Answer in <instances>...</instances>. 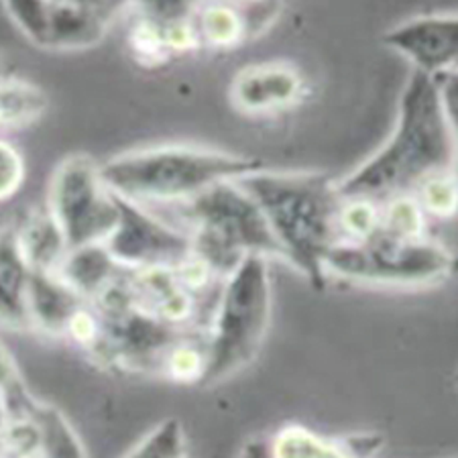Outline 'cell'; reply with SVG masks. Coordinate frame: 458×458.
Wrapping results in <instances>:
<instances>
[{
	"mask_svg": "<svg viewBox=\"0 0 458 458\" xmlns=\"http://www.w3.org/2000/svg\"><path fill=\"white\" fill-rule=\"evenodd\" d=\"M454 145L442 110L438 80L411 72L405 82L394 132L343 180H336L343 200L386 202L394 196L413 194L426 177L450 172Z\"/></svg>",
	"mask_w": 458,
	"mask_h": 458,
	"instance_id": "1",
	"label": "cell"
},
{
	"mask_svg": "<svg viewBox=\"0 0 458 458\" xmlns=\"http://www.w3.org/2000/svg\"><path fill=\"white\" fill-rule=\"evenodd\" d=\"M236 182L261 208L282 259L312 290L322 292L328 284L327 257L341 241L338 212L343 198L335 177L324 172H271L265 167Z\"/></svg>",
	"mask_w": 458,
	"mask_h": 458,
	"instance_id": "2",
	"label": "cell"
},
{
	"mask_svg": "<svg viewBox=\"0 0 458 458\" xmlns=\"http://www.w3.org/2000/svg\"><path fill=\"white\" fill-rule=\"evenodd\" d=\"M265 167L257 157L169 143L114 155L100 164V174L114 196L151 208L183 204L218 183L236 182Z\"/></svg>",
	"mask_w": 458,
	"mask_h": 458,
	"instance_id": "3",
	"label": "cell"
},
{
	"mask_svg": "<svg viewBox=\"0 0 458 458\" xmlns=\"http://www.w3.org/2000/svg\"><path fill=\"white\" fill-rule=\"evenodd\" d=\"M273 287L267 257H247L228 273L206 328V369L200 386L231 379L257 359L267 336Z\"/></svg>",
	"mask_w": 458,
	"mask_h": 458,
	"instance_id": "4",
	"label": "cell"
},
{
	"mask_svg": "<svg viewBox=\"0 0 458 458\" xmlns=\"http://www.w3.org/2000/svg\"><path fill=\"white\" fill-rule=\"evenodd\" d=\"M175 208L183 231L190 234L191 253L220 279L247 257L282 259L261 208L239 182L218 183Z\"/></svg>",
	"mask_w": 458,
	"mask_h": 458,
	"instance_id": "5",
	"label": "cell"
},
{
	"mask_svg": "<svg viewBox=\"0 0 458 458\" xmlns=\"http://www.w3.org/2000/svg\"><path fill=\"white\" fill-rule=\"evenodd\" d=\"M327 273L360 285L426 287L458 276V255L430 239L377 233L360 242L338 241L327 257Z\"/></svg>",
	"mask_w": 458,
	"mask_h": 458,
	"instance_id": "6",
	"label": "cell"
},
{
	"mask_svg": "<svg viewBox=\"0 0 458 458\" xmlns=\"http://www.w3.org/2000/svg\"><path fill=\"white\" fill-rule=\"evenodd\" d=\"M47 212L70 249L108 239L118 218V204L102 180L100 164L90 155L73 153L59 161L49 180Z\"/></svg>",
	"mask_w": 458,
	"mask_h": 458,
	"instance_id": "7",
	"label": "cell"
},
{
	"mask_svg": "<svg viewBox=\"0 0 458 458\" xmlns=\"http://www.w3.org/2000/svg\"><path fill=\"white\" fill-rule=\"evenodd\" d=\"M118 218L105 245L127 271L177 267L191 253L190 234L143 204L116 196Z\"/></svg>",
	"mask_w": 458,
	"mask_h": 458,
	"instance_id": "8",
	"label": "cell"
},
{
	"mask_svg": "<svg viewBox=\"0 0 458 458\" xmlns=\"http://www.w3.org/2000/svg\"><path fill=\"white\" fill-rule=\"evenodd\" d=\"M383 46L408 59L413 72L445 78L458 72V13L411 17L389 29Z\"/></svg>",
	"mask_w": 458,
	"mask_h": 458,
	"instance_id": "9",
	"label": "cell"
},
{
	"mask_svg": "<svg viewBox=\"0 0 458 458\" xmlns=\"http://www.w3.org/2000/svg\"><path fill=\"white\" fill-rule=\"evenodd\" d=\"M306 78L285 62L253 64L236 73L231 84V102L242 114L263 116L293 108L304 100Z\"/></svg>",
	"mask_w": 458,
	"mask_h": 458,
	"instance_id": "10",
	"label": "cell"
},
{
	"mask_svg": "<svg viewBox=\"0 0 458 458\" xmlns=\"http://www.w3.org/2000/svg\"><path fill=\"white\" fill-rule=\"evenodd\" d=\"M279 0L242 4L236 0H208L194 13V29L200 49L233 51L271 25Z\"/></svg>",
	"mask_w": 458,
	"mask_h": 458,
	"instance_id": "11",
	"label": "cell"
},
{
	"mask_svg": "<svg viewBox=\"0 0 458 458\" xmlns=\"http://www.w3.org/2000/svg\"><path fill=\"white\" fill-rule=\"evenodd\" d=\"M379 434L327 438L306 426L290 424L267 438L269 458H373L381 450Z\"/></svg>",
	"mask_w": 458,
	"mask_h": 458,
	"instance_id": "12",
	"label": "cell"
},
{
	"mask_svg": "<svg viewBox=\"0 0 458 458\" xmlns=\"http://www.w3.org/2000/svg\"><path fill=\"white\" fill-rule=\"evenodd\" d=\"M33 269L19 247L17 231L0 226V328L31 332L29 324V284Z\"/></svg>",
	"mask_w": 458,
	"mask_h": 458,
	"instance_id": "13",
	"label": "cell"
},
{
	"mask_svg": "<svg viewBox=\"0 0 458 458\" xmlns=\"http://www.w3.org/2000/svg\"><path fill=\"white\" fill-rule=\"evenodd\" d=\"M86 300L57 276L55 271H33L29 284V324L33 332L51 338H64L65 328Z\"/></svg>",
	"mask_w": 458,
	"mask_h": 458,
	"instance_id": "14",
	"label": "cell"
},
{
	"mask_svg": "<svg viewBox=\"0 0 458 458\" xmlns=\"http://www.w3.org/2000/svg\"><path fill=\"white\" fill-rule=\"evenodd\" d=\"M113 23L114 19H110L105 13L82 9V6L49 3L47 31L43 49H90L105 41Z\"/></svg>",
	"mask_w": 458,
	"mask_h": 458,
	"instance_id": "15",
	"label": "cell"
},
{
	"mask_svg": "<svg viewBox=\"0 0 458 458\" xmlns=\"http://www.w3.org/2000/svg\"><path fill=\"white\" fill-rule=\"evenodd\" d=\"M123 267L108 253L105 242L72 247L55 271L88 304L96 300L123 276Z\"/></svg>",
	"mask_w": 458,
	"mask_h": 458,
	"instance_id": "16",
	"label": "cell"
},
{
	"mask_svg": "<svg viewBox=\"0 0 458 458\" xmlns=\"http://www.w3.org/2000/svg\"><path fill=\"white\" fill-rule=\"evenodd\" d=\"M29 418L35 430L37 458H88L70 420L54 403L33 397L29 403Z\"/></svg>",
	"mask_w": 458,
	"mask_h": 458,
	"instance_id": "17",
	"label": "cell"
},
{
	"mask_svg": "<svg viewBox=\"0 0 458 458\" xmlns=\"http://www.w3.org/2000/svg\"><path fill=\"white\" fill-rule=\"evenodd\" d=\"M14 231H17L19 247L33 271L59 269L70 247L47 208L29 214L25 223Z\"/></svg>",
	"mask_w": 458,
	"mask_h": 458,
	"instance_id": "18",
	"label": "cell"
},
{
	"mask_svg": "<svg viewBox=\"0 0 458 458\" xmlns=\"http://www.w3.org/2000/svg\"><path fill=\"white\" fill-rule=\"evenodd\" d=\"M47 105L46 92L35 84L21 78H0V132L37 123Z\"/></svg>",
	"mask_w": 458,
	"mask_h": 458,
	"instance_id": "19",
	"label": "cell"
},
{
	"mask_svg": "<svg viewBox=\"0 0 458 458\" xmlns=\"http://www.w3.org/2000/svg\"><path fill=\"white\" fill-rule=\"evenodd\" d=\"M428 216L413 194L394 196L381 202V228L379 233L394 239L416 241L426 239Z\"/></svg>",
	"mask_w": 458,
	"mask_h": 458,
	"instance_id": "20",
	"label": "cell"
},
{
	"mask_svg": "<svg viewBox=\"0 0 458 458\" xmlns=\"http://www.w3.org/2000/svg\"><path fill=\"white\" fill-rule=\"evenodd\" d=\"M123 458H188L186 434L177 418H167Z\"/></svg>",
	"mask_w": 458,
	"mask_h": 458,
	"instance_id": "21",
	"label": "cell"
},
{
	"mask_svg": "<svg viewBox=\"0 0 458 458\" xmlns=\"http://www.w3.org/2000/svg\"><path fill=\"white\" fill-rule=\"evenodd\" d=\"M413 196L422 206L426 216L446 220L458 212V182L454 180L453 172L426 177L413 191Z\"/></svg>",
	"mask_w": 458,
	"mask_h": 458,
	"instance_id": "22",
	"label": "cell"
},
{
	"mask_svg": "<svg viewBox=\"0 0 458 458\" xmlns=\"http://www.w3.org/2000/svg\"><path fill=\"white\" fill-rule=\"evenodd\" d=\"M381 228V204L371 200H343L338 212V234L341 241L360 242L379 233Z\"/></svg>",
	"mask_w": 458,
	"mask_h": 458,
	"instance_id": "23",
	"label": "cell"
},
{
	"mask_svg": "<svg viewBox=\"0 0 458 458\" xmlns=\"http://www.w3.org/2000/svg\"><path fill=\"white\" fill-rule=\"evenodd\" d=\"M129 47L132 57L145 65H164L174 59L164 25L153 23V21L143 17H137L135 25L131 29Z\"/></svg>",
	"mask_w": 458,
	"mask_h": 458,
	"instance_id": "24",
	"label": "cell"
},
{
	"mask_svg": "<svg viewBox=\"0 0 458 458\" xmlns=\"http://www.w3.org/2000/svg\"><path fill=\"white\" fill-rule=\"evenodd\" d=\"M13 23L37 47H43L47 31L49 0H3Z\"/></svg>",
	"mask_w": 458,
	"mask_h": 458,
	"instance_id": "25",
	"label": "cell"
},
{
	"mask_svg": "<svg viewBox=\"0 0 458 458\" xmlns=\"http://www.w3.org/2000/svg\"><path fill=\"white\" fill-rule=\"evenodd\" d=\"M27 164L23 153L9 139L0 137V204L13 200L23 188Z\"/></svg>",
	"mask_w": 458,
	"mask_h": 458,
	"instance_id": "26",
	"label": "cell"
},
{
	"mask_svg": "<svg viewBox=\"0 0 458 458\" xmlns=\"http://www.w3.org/2000/svg\"><path fill=\"white\" fill-rule=\"evenodd\" d=\"M132 9L137 11V17L159 25L190 21L196 13L190 0H132Z\"/></svg>",
	"mask_w": 458,
	"mask_h": 458,
	"instance_id": "27",
	"label": "cell"
},
{
	"mask_svg": "<svg viewBox=\"0 0 458 458\" xmlns=\"http://www.w3.org/2000/svg\"><path fill=\"white\" fill-rule=\"evenodd\" d=\"M438 90H440L442 110H445V118H446L450 137H453V145H454V161L450 172H453L454 180L458 182V72L440 78Z\"/></svg>",
	"mask_w": 458,
	"mask_h": 458,
	"instance_id": "28",
	"label": "cell"
},
{
	"mask_svg": "<svg viewBox=\"0 0 458 458\" xmlns=\"http://www.w3.org/2000/svg\"><path fill=\"white\" fill-rule=\"evenodd\" d=\"M0 391H3L9 400L27 391L17 360H14L11 351L6 349L3 343H0Z\"/></svg>",
	"mask_w": 458,
	"mask_h": 458,
	"instance_id": "29",
	"label": "cell"
},
{
	"mask_svg": "<svg viewBox=\"0 0 458 458\" xmlns=\"http://www.w3.org/2000/svg\"><path fill=\"white\" fill-rule=\"evenodd\" d=\"M49 3H62L72 6H82V9H92L108 14L110 19H118L123 13L132 9V0H49Z\"/></svg>",
	"mask_w": 458,
	"mask_h": 458,
	"instance_id": "30",
	"label": "cell"
},
{
	"mask_svg": "<svg viewBox=\"0 0 458 458\" xmlns=\"http://www.w3.org/2000/svg\"><path fill=\"white\" fill-rule=\"evenodd\" d=\"M11 405H9V400H6V395L0 391V442H3L4 434H6V428H9L11 424Z\"/></svg>",
	"mask_w": 458,
	"mask_h": 458,
	"instance_id": "31",
	"label": "cell"
},
{
	"mask_svg": "<svg viewBox=\"0 0 458 458\" xmlns=\"http://www.w3.org/2000/svg\"><path fill=\"white\" fill-rule=\"evenodd\" d=\"M190 3L194 4V9H198V6L204 4V3H208V0H190Z\"/></svg>",
	"mask_w": 458,
	"mask_h": 458,
	"instance_id": "32",
	"label": "cell"
},
{
	"mask_svg": "<svg viewBox=\"0 0 458 458\" xmlns=\"http://www.w3.org/2000/svg\"><path fill=\"white\" fill-rule=\"evenodd\" d=\"M236 3H242V4H253V3H263V0H236Z\"/></svg>",
	"mask_w": 458,
	"mask_h": 458,
	"instance_id": "33",
	"label": "cell"
},
{
	"mask_svg": "<svg viewBox=\"0 0 458 458\" xmlns=\"http://www.w3.org/2000/svg\"><path fill=\"white\" fill-rule=\"evenodd\" d=\"M454 386H456V387H458V373H456V375H454Z\"/></svg>",
	"mask_w": 458,
	"mask_h": 458,
	"instance_id": "34",
	"label": "cell"
},
{
	"mask_svg": "<svg viewBox=\"0 0 458 458\" xmlns=\"http://www.w3.org/2000/svg\"><path fill=\"white\" fill-rule=\"evenodd\" d=\"M454 458H458V456H454Z\"/></svg>",
	"mask_w": 458,
	"mask_h": 458,
	"instance_id": "35",
	"label": "cell"
}]
</instances>
